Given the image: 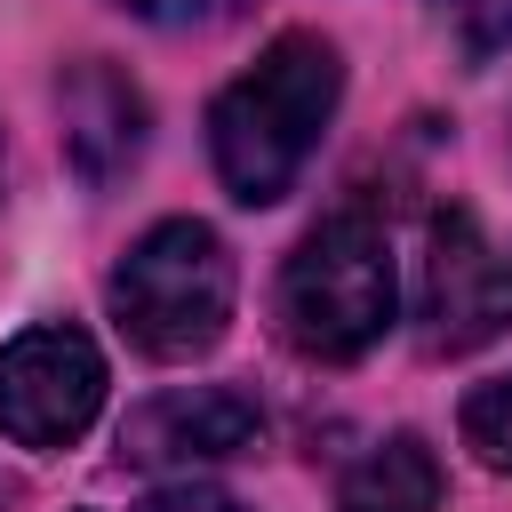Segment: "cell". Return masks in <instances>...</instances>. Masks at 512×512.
Here are the masks:
<instances>
[{"label": "cell", "mask_w": 512, "mask_h": 512, "mask_svg": "<svg viewBox=\"0 0 512 512\" xmlns=\"http://www.w3.org/2000/svg\"><path fill=\"white\" fill-rule=\"evenodd\" d=\"M336 96H344L336 48H328L320 32H280V40L208 104V160H216L224 192H232L240 208H272V200L304 176L320 128L336 120Z\"/></svg>", "instance_id": "cell-1"}, {"label": "cell", "mask_w": 512, "mask_h": 512, "mask_svg": "<svg viewBox=\"0 0 512 512\" xmlns=\"http://www.w3.org/2000/svg\"><path fill=\"white\" fill-rule=\"evenodd\" d=\"M416 320H424V352H480L488 336L512 328V256L464 208H440L424 232Z\"/></svg>", "instance_id": "cell-5"}, {"label": "cell", "mask_w": 512, "mask_h": 512, "mask_svg": "<svg viewBox=\"0 0 512 512\" xmlns=\"http://www.w3.org/2000/svg\"><path fill=\"white\" fill-rule=\"evenodd\" d=\"M432 504H440V464L416 432L376 440L336 488V512H432Z\"/></svg>", "instance_id": "cell-8"}, {"label": "cell", "mask_w": 512, "mask_h": 512, "mask_svg": "<svg viewBox=\"0 0 512 512\" xmlns=\"http://www.w3.org/2000/svg\"><path fill=\"white\" fill-rule=\"evenodd\" d=\"M112 312L136 352L152 360H200L232 320V256L200 216L152 224L112 264Z\"/></svg>", "instance_id": "cell-3"}, {"label": "cell", "mask_w": 512, "mask_h": 512, "mask_svg": "<svg viewBox=\"0 0 512 512\" xmlns=\"http://www.w3.org/2000/svg\"><path fill=\"white\" fill-rule=\"evenodd\" d=\"M272 312H280V336L320 368L376 352L392 312H400V272H392V248H384V224L360 216V208L320 216L288 248Z\"/></svg>", "instance_id": "cell-2"}, {"label": "cell", "mask_w": 512, "mask_h": 512, "mask_svg": "<svg viewBox=\"0 0 512 512\" xmlns=\"http://www.w3.org/2000/svg\"><path fill=\"white\" fill-rule=\"evenodd\" d=\"M464 448L488 464V472H512V376H488L464 392Z\"/></svg>", "instance_id": "cell-9"}, {"label": "cell", "mask_w": 512, "mask_h": 512, "mask_svg": "<svg viewBox=\"0 0 512 512\" xmlns=\"http://www.w3.org/2000/svg\"><path fill=\"white\" fill-rule=\"evenodd\" d=\"M104 408V352L48 320V328H24L8 352H0V432L16 448H72Z\"/></svg>", "instance_id": "cell-4"}, {"label": "cell", "mask_w": 512, "mask_h": 512, "mask_svg": "<svg viewBox=\"0 0 512 512\" xmlns=\"http://www.w3.org/2000/svg\"><path fill=\"white\" fill-rule=\"evenodd\" d=\"M64 152L88 184H112L144 152V96L112 64H72L64 72Z\"/></svg>", "instance_id": "cell-7"}, {"label": "cell", "mask_w": 512, "mask_h": 512, "mask_svg": "<svg viewBox=\"0 0 512 512\" xmlns=\"http://www.w3.org/2000/svg\"><path fill=\"white\" fill-rule=\"evenodd\" d=\"M120 8H128V16H144V24H184L200 0H120Z\"/></svg>", "instance_id": "cell-11"}, {"label": "cell", "mask_w": 512, "mask_h": 512, "mask_svg": "<svg viewBox=\"0 0 512 512\" xmlns=\"http://www.w3.org/2000/svg\"><path fill=\"white\" fill-rule=\"evenodd\" d=\"M264 440V408L232 384H184V392H160L144 400L128 424H120V448L128 464L144 472H192V464H224V456H248Z\"/></svg>", "instance_id": "cell-6"}, {"label": "cell", "mask_w": 512, "mask_h": 512, "mask_svg": "<svg viewBox=\"0 0 512 512\" xmlns=\"http://www.w3.org/2000/svg\"><path fill=\"white\" fill-rule=\"evenodd\" d=\"M504 40H512V0H504L496 16H480V24H472V48H480V56H488V48H504Z\"/></svg>", "instance_id": "cell-12"}, {"label": "cell", "mask_w": 512, "mask_h": 512, "mask_svg": "<svg viewBox=\"0 0 512 512\" xmlns=\"http://www.w3.org/2000/svg\"><path fill=\"white\" fill-rule=\"evenodd\" d=\"M144 512H240V496H224V488H200V480H176V488H160Z\"/></svg>", "instance_id": "cell-10"}]
</instances>
